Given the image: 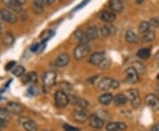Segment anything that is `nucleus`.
Listing matches in <instances>:
<instances>
[{"label":"nucleus","instance_id":"obj_38","mask_svg":"<svg viewBox=\"0 0 159 131\" xmlns=\"http://www.w3.org/2000/svg\"><path fill=\"white\" fill-rule=\"evenodd\" d=\"M15 64L16 63L14 62V61H11V62H9V63H7L6 65V70H12V68H14V66H15Z\"/></svg>","mask_w":159,"mask_h":131},{"label":"nucleus","instance_id":"obj_41","mask_svg":"<svg viewBox=\"0 0 159 131\" xmlns=\"http://www.w3.org/2000/svg\"><path fill=\"white\" fill-rule=\"evenodd\" d=\"M152 131H159V124H156L152 128Z\"/></svg>","mask_w":159,"mask_h":131},{"label":"nucleus","instance_id":"obj_43","mask_svg":"<svg viewBox=\"0 0 159 131\" xmlns=\"http://www.w3.org/2000/svg\"><path fill=\"white\" fill-rule=\"evenodd\" d=\"M5 126H6V122L0 120V129H1V128H3V127H5Z\"/></svg>","mask_w":159,"mask_h":131},{"label":"nucleus","instance_id":"obj_26","mask_svg":"<svg viewBox=\"0 0 159 131\" xmlns=\"http://www.w3.org/2000/svg\"><path fill=\"white\" fill-rule=\"evenodd\" d=\"M33 10L36 14H42L43 12V0H34L33 1Z\"/></svg>","mask_w":159,"mask_h":131},{"label":"nucleus","instance_id":"obj_18","mask_svg":"<svg viewBox=\"0 0 159 131\" xmlns=\"http://www.w3.org/2000/svg\"><path fill=\"white\" fill-rule=\"evenodd\" d=\"M109 5L111 11L115 12H122L124 10V3L122 0H111Z\"/></svg>","mask_w":159,"mask_h":131},{"label":"nucleus","instance_id":"obj_33","mask_svg":"<svg viewBox=\"0 0 159 131\" xmlns=\"http://www.w3.org/2000/svg\"><path fill=\"white\" fill-rule=\"evenodd\" d=\"M149 28H150V24H149V22L142 21V22L140 24L138 30H139V32H140L141 34H145V33H147L148 31H149Z\"/></svg>","mask_w":159,"mask_h":131},{"label":"nucleus","instance_id":"obj_6","mask_svg":"<svg viewBox=\"0 0 159 131\" xmlns=\"http://www.w3.org/2000/svg\"><path fill=\"white\" fill-rule=\"evenodd\" d=\"M57 74L54 71H47L43 76V85L47 87L53 86L56 84Z\"/></svg>","mask_w":159,"mask_h":131},{"label":"nucleus","instance_id":"obj_22","mask_svg":"<svg viewBox=\"0 0 159 131\" xmlns=\"http://www.w3.org/2000/svg\"><path fill=\"white\" fill-rule=\"evenodd\" d=\"M100 33L102 34V36H109V35H111V34H115L116 33V27L112 26V25H107V26H104L102 27L101 30H100Z\"/></svg>","mask_w":159,"mask_h":131},{"label":"nucleus","instance_id":"obj_16","mask_svg":"<svg viewBox=\"0 0 159 131\" xmlns=\"http://www.w3.org/2000/svg\"><path fill=\"white\" fill-rule=\"evenodd\" d=\"M89 125L94 128V129H102L103 127V124H104V121L96 114H92L89 116Z\"/></svg>","mask_w":159,"mask_h":131},{"label":"nucleus","instance_id":"obj_5","mask_svg":"<svg viewBox=\"0 0 159 131\" xmlns=\"http://www.w3.org/2000/svg\"><path fill=\"white\" fill-rule=\"evenodd\" d=\"M73 117L74 120L78 121L80 123H84L87 120L89 119V115L85 109L80 108L75 109L73 112Z\"/></svg>","mask_w":159,"mask_h":131},{"label":"nucleus","instance_id":"obj_45","mask_svg":"<svg viewBox=\"0 0 159 131\" xmlns=\"http://www.w3.org/2000/svg\"><path fill=\"white\" fill-rule=\"evenodd\" d=\"M157 79H158V80H159V74H158V75H157Z\"/></svg>","mask_w":159,"mask_h":131},{"label":"nucleus","instance_id":"obj_39","mask_svg":"<svg viewBox=\"0 0 159 131\" xmlns=\"http://www.w3.org/2000/svg\"><path fill=\"white\" fill-rule=\"evenodd\" d=\"M55 1L56 0H43V5H46V6H51L54 4Z\"/></svg>","mask_w":159,"mask_h":131},{"label":"nucleus","instance_id":"obj_23","mask_svg":"<svg viewBox=\"0 0 159 131\" xmlns=\"http://www.w3.org/2000/svg\"><path fill=\"white\" fill-rule=\"evenodd\" d=\"M125 40L128 42V43H137L139 41V38L137 36V34L132 31V30H127L126 33H125Z\"/></svg>","mask_w":159,"mask_h":131},{"label":"nucleus","instance_id":"obj_8","mask_svg":"<svg viewBox=\"0 0 159 131\" xmlns=\"http://www.w3.org/2000/svg\"><path fill=\"white\" fill-rule=\"evenodd\" d=\"M69 101L74 106L78 107L79 108L85 109L89 107V102L86 99H84L83 98H80L79 96L69 95Z\"/></svg>","mask_w":159,"mask_h":131},{"label":"nucleus","instance_id":"obj_44","mask_svg":"<svg viewBox=\"0 0 159 131\" xmlns=\"http://www.w3.org/2000/svg\"><path fill=\"white\" fill-rule=\"evenodd\" d=\"M143 1H144V0H136V3H137V4H139V5H140V4H142Z\"/></svg>","mask_w":159,"mask_h":131},{"label":"nucleus","instance_id":"obj_13","mask_svg":"<svg viewBox=\"0 0 159 131\" xmlns=\"http://www.w3.org/2000/svg\"><path fill=\"white\" fill-rule=\"evenodd\" d=\"M105 59V53L104 52H96L92 54L89 58V63L93 65H100L102 62Z\"/></svg>","mask_w":159,"mask_h":131},{"label":"nucleus","instance_id":"obj_46","mask_svg":"<svg viewBox=\"0 0 159 131\" xmlns=\"http://www.w3.org/2000/svg\"><path fill=\"white\" fill-rule=\"evenodd\" d=\"M43 131H52V130H43Z\"/></svg>","mask_w":159,"mask_h":131},{"label":"nucleus","instance_id":"obj_31","mask_svg":"<svg viewBox=\"0 0 159 131\" xmlns=\"http://www.w3.org/2000/svg\"><path fill=\"white\" fill-rule=\"evenodd\" d=\"M2 40H3L4 45L11 46L13 43V41H14V38H13L12 34H11L10 33H7V34H6L3 36Z\"/></svg>","mask_w":159,"mask_h":131},{"label":"nucleus","instance_id":"obj_14","mask_svg":"<svg viewBox=\"0 0 159 131\" xmlns=\"http://www.w3.org/2000/svg\"><path fill=\"white\" fill-rule=\"evenodd\" d=\"M2 3L5 6L9 8L11 11H15V12H20L22 10L21 5H20L16 0H2Z\"/></svg>","mask_w":159,"mask_h":131},{"label":"nucleus","instance_id":"obj_9","mask_svg":"<svg viewBox=\"0 0 159 131\" xmlns=\"http://www.w3.org/2000/svg\"><path fill=\"white\" fill-rule=\"evenodd\" d=\"M145 102L154 111L159 110V99L154 94H148L145 97Z\"/></svg>","mask_w":159,"mask_h":131},{"label":"nucleus","instance_id":"obj_32","mask_svg":"<svg viewBox=\"0 0 159 131\" xmlns=\"http://www.w3.org/2000/svg\"><path fill=\"white\" fill-rule=\"evenodd\" d=\"M137 56L142 59H148L150 57V49H142L137 52Z\"/></svg>","mask_w":159,"mask_h":131},{"label":"nucleus","instance_id":"obj_4","mask_svg":"<svg viewBox=\"0 0 159 131\" xmlns=\"http://www.w3.org/2000/svg\"><path fill=\"white\" fill-rule=\"evenodd\" d=\"M90 52V47L88 44H80L78 47H76V49H74V58L76 60H82L83 58H85Z\"/></svg>","mask_w":159,"mask_h":131},{"label":"nucleus","instance_id":"obj_11","mask_svg":"<svg viewBox=\"0 0 159 131\" xmlns=\"http://www.w3.org/2000/svg\"><path fill=\"white\" fill-rule=\"evenodd\" d=\"M0 14H1V17L2 19L8 23H11V24H14V23L17 22L18 18L15 15V13L11 12L9 10H6V9H2L0 11Z\"/></svg>","mask_w":159,"mask_h":131},{"label":"nucleus","instance_id":"obj_1","mask_svg":"<svg viewBox=\"0 0 159 131\" xmlns=\"http://www.w3.org/2000/svg\"><path fill=\"white\" fill-rule=\"evenodd\" d=\"M97 87L101 91H107L110 89H117L119 87V82L111 78H103L98 82Z\"/></svg>","mask_w":159,"mask_h":131},{"label":"nucleus","instance_id":"obj_34","mask_svg":"<svg viewBox=\"0 0 159 131\" xmlns=\"http://www.w3.org/2000/svg\"><path fill=\"white\" fill-rule=\"evenodd\" d=\"M12 73L16 77H22L23 74L25 73V68L21 65L15 66L14 68L12 69Z\"/></svg>","mask_w":159,"mask_h":131},{"label":"nucleus","instance_id":"obj_10","mask_svg":"<svg viewBox=\"0 0 159 131\" xmlns=\"http://www.w3.org/2000/svg\"><path fill=\"white\" fill-rule=\"evenodd\" d=\"M125 78L130 84H135L139 81V74L133 67H129L125 70Z\"/></svg>","mask_w":159,"mask_h":131},{"label":"nucleus","instance_id":"obj_25","mask_svg":"<svg viewBox=\"0 0 159 131\" xmlns=\"http://www.w3.org/2000/svg\"><path fill=\"white\" fill-rule=\"evenodd\" d=\"M75 36L77 38V40H79L80 44H88V42L89 41V40L88 39L87 35L84 32H82L80 29H78L75 32Z\"/></svg>","mask_w":159,"mask_h":131},{"label":"nucleus","instance_id":"obj_20","mask_svg":"<svg viewBox=\"0 0 159 131\" xmlns=\"http://www.w3.org/2000/svg\"><path fill=\"white\" fill-rule=\"evenodd\" d=\"M100 19L105 22H113L116 19V14L112 11H102V13L100 14Z\"/></svg>","mask_w":159,"mask_h":131},{"label":"nucleus","instance_id":"obj_17","mask_svg":"<svg viewBox=\"0 0 159 131\" xmlns=\"http://www.w3.org/2000/svg\"><path fill=\"white\" fill-rule=\"evenodd\" d=\"M69 63H70V57L67 54H61L55 60V65L60 68L67 66Z\"/></svg>","mask_w":159,"mask_h":131},{"label":"nucleus","instance_id":"obj_7","mask_svg":"<svg viewBox=\"0 0 159 131\" xmlns=\"http://www.w3.org/2000/svg\"><path fill=\"white\" fill-rule=\"evenodd\" d=\"M20 122L21 123V125L26 131H38V126L35 123V121L31 119L21 117Z\"/></svg>","mask_w":159,"mask_h":131},{"label":"nucleus","instance_id":"obj_42","mask_svg":"<svg viewBox=\"0 0 159 131\" xmlns=\"http://www.w3.org/2000/svg\"><path fill=\"white\" fill-rule=\"evenodd\" d=\"M16 1H17L20 5H21V6H22V5H24V4L27 2V0H16Z\"/></svg>","mask_w":159,"mask_h":131},{"label":"nucleus","instance_id":"obj_28","mask_svg":"<svg viewBox=\"0 0 159 131\" xmlns=\"http://www.w3.org/2000/svg\"><path fill=\"white\" fill-rule=\"evenodd\" d=\"M11 113L8 112L6 108H0V120L5 121V122H9L11 120Z\"/></svg>","mask_w":159,"mask_h":131},{"label":"nucleus","instance_id":"obj_2","mask_svg":"<svg viewBox=\"0 0 159 131\" xmlns=\"http://www.w3.org/2000/svg\"><path fill=\"white\" fill-rule=\"evenodd\" d=\"M54 99H55V105L58 108H64L70 103L69 96L63 91H56Z\"/></svg>","mask_w":159,"mask_h":131},{"label":"nucleus","instance_id":"obj_35","mask_svg":"<svg viewBox=\"0 0 159 131\" xmlns=\"http://www.w3.org/2000/svg\"><path fill=\"white\" fill-rule=\"evenodd\" d=\"M111 65V61L109 59H104L102 62V63L99 65L100 69H108Z\"/></svg>","mask_w":159,"mask_h":131},{"label":"nucleus","instance_id":"obj_3","mask_svg":"<svg viewBox=\"0 0 159 131\" xmlns=\"http://www.w3.org/2000/svg\"><path fill=\"white\" fill-rule=\"evenodd\" d=\"M125 97L127 98V100L131 102V105L133 108H137L141 105V98L140 93L136 89H129L128 91H125Z\"/></svg>","mask_w":159,"mask_h":131},{"label":"nucleus","instance_id":"obj_19","mask_svg":"<svg viewBox=\"0 0 159 131\" xmlns=\"http://www.w3.org/2000/svg\"><path fill=\"white\" fill-rule=\"evenodd\" d=\"M85 34L89 40H95V39H97L99 32H98V29H97V27H95V26H90V27H89L87 28Z\"/></svg>","mask_w":159,"mask_h":131},{"label":"nucleus","instance_id":"obj_36","mask_svg":"<svg viewBox=\"0 0 159 131\" xmlns=\"http://www.w3.org/2000/svg\"><path fill=\"white\" fill-rule=\"evenodd\" d=\"M63 128H64V129L66 131H80L79 129L74 128L73 126H70L68 124H65V125L63 126Z\"/></svg>","mask_w":159,"mask_h":131},{"label":"nucleus","instance_id":"obj_27","mask_svg":"<svg viewBox=\"0 0 159 131\" xmlns=\"http://www.w3.org/2000/svg\"><path fill=\"white\" fill-rule=\"evenodd\" d=\"M113 101L117 106H122V105H125V103L127 102V98L125 97L124 93H119L114 97Z\"/></svg>","mask_w":159,"mask_h":131},{"label":"nucleus","instance_id":"obj_15","mask_svg":"<svg viewBox=\"0 0 159 131\" xmlns=\"http://www.w3.org/2000/svg\"><path fill=\"white\" fill-rule=\"evenodd\" d=\"M127 125L125 122H110L106 126L107 131H125Z\"/></svg>","mask_w":159,"mask_h":131},{"label":"nucleus","instance_id":"obj_12","mask_svg":"<svg viewBox=\"0 0 159 131\" xmlns=\"http://www.w3.org/2000/svg\"><path fill=\"white\" fill-rule=\"evenodd\" d=\"M6 109L11 114H20L23 113V107L17 102H8L6 104Z\"/></svg>","mask_w":159,"mask_h":131},{"label":"nucleus","instance_id":"obj_47","mask_svg":"<svg viewBox=\"0 0 159 131\" xmlns=\"http://www.w3.org/2000/svg\"><path fill=\"white\" fill-rule=\"evenodd\" d=\"M0 131H1V129H0Z\"/></svg>","mask_w":159,"mask_h":131},{"label":"nucleus","instance_id":"obj_37","mask_svg":"<svg viewBox=\"0 0 159 131\" xmlns=\"http://www.w3.org/2000/svg\"><path fill=\"white\" fill-rule=\"evenodd\" d=\"M150 26H153L155 27H159V19L157 18H153L151 19V20L149 21Z\"/></svg>","mask_w":159,"mask_h":131},{"label":"nucleus","instance_id":"obj_29","mask_svg":"<svg viewBox=\"0 0 159 131\" xmlns=\"http://www.w3.org/2000/svg\"><path fill=\"white\" fill-rule=\"evenodd\" d=\"M155 38H156V33L154 31H152V30H149L147 33L143 34L142 40L144 42H150V41L155 40Z\"/></svg>","mask_w":159,"mask_h":131},{"label":"nucleus","instance_id":"obj_21","mask_svg":"<svg viewBox=\"0 0 159 131\" xmlns=\"http://www.w3.org/2000/svg\"><path fill=\"white\" fill-rule=\"evenodd\" d=\"M37 80H38V76L36 74V72H34V71L22 76V82L24 84L30 83V82L35 83V82H37Z\"/></svg>","mask_w":159,"mask_h":131},{"label":"nucleus","instance_id":"obj_24","mask_svg":"<svg viewBox=\"0 0 159 131\" xmlns=\"http://www.w3.org/2000/svg\"><path fill=\"white\" fill-rule=\"evenodd\" d=\"M113 95L111 94V93H104L102 94L100 97H99V102L101 103L102 105L104 106H109L111 103L113 101Z\"/></svg>","mask_w":159,"mask_h":131},{"label":"nucleus","instance_id":"obj_40","mask_svg":"<svg viewBox=\"0 0 159 131\" xmlns=\"http://www.w3.org/2000/svg\"><path fill=\"white\" fill-rule=\"evenodd\" d=\"M39 49H40V44L39 43H36V44H34V45L32 46L31 50H32L33 52H35V51H37Z\"/></svg>","mask_w":159,"mask_h":131},{"label":"nucleus","instance_id":"obj_30","mask_svg":"<svg viewBox=\"0 0 159 131\" xmlns=\"http://www.w3.org/2000/svg\"><path fill=\"white\" fill-rule=\"evenodd\" d=\"M133 68L134 69L138 72V74L140 75L143 74L145 72V70H146L145 66L141 62H139V61H136V62H134V63H133Z\"/></svg>","mask_w":159,"mask_h":131}]
</instances>
